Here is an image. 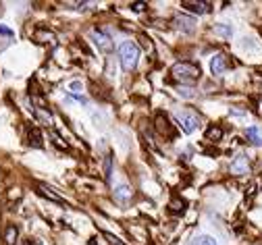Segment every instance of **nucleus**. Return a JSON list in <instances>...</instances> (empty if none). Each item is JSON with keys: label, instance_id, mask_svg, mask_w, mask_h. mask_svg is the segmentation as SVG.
<instances>
[{"label": "nucleus", "instance_id": "obj_12", "mask_svg": "<svg viewBox=\"0 0 262 245\" xmlns=\"http://www.w3.org/2000/svg\"><path fill=\"white\" fill-rule=\"evenodd\" d=\"M221 137H223V129L221 127H210L206 131V139H210V142H221Z\"/></svg>", "mask_w": 262, "mask_h": 245}, {"label": "nucleus", "instance_id": "obj_1", "mask_svg": "<svg viewBox=\"0 0 262 245\" xmlns=\"http://www.w3.org/2000/svg\"><path fill=\"white\" fill-rule=\"evenodd\" d=\"M173 77L181 83H191L200 77V66L198 64H193V62H177L173 66Z\"/></svg>", "mask_w": 262, "mask_h": 245}, {"label": "nucleus", "instance_id": "obj_8", "mask_svg": "<svg viewBox=\"0 0 262 245\" xmlns=\"http://www.w3.org/2000/svg\"><path fill=\"white\" fill-rule=\"evenodd\" d=\"M248 168H250V164H248L246 156H235V160L231 162V172L233 174H244V172H248Z\"/></svg>", "mask_w": 262, "mask_h": 245}, {"label": "nucleus", "instance_id": "obj_14", "mask_svg": "<svg viewBox=\"0 0 262 245\" xmlns=\"http://www.w3.org/2000/svg\"><path fill=\"white\" fill-rule=\"evenodd\" d=\"M40 193H44L46 197H50L52 202H62V197L60 195H56L54 191H50V187H46V185H40Z\"/></svg>", "mask_w": 262, "mask_h": 245}, {"label": "nucleus", "instance_id": "obj_4", "mask_svg": "<svg viewBox=\"0 0 262 245\" xmlns=\"http://www.w3.org/2000/svg\"><path fill=\"white\" fill-rule=\"evenodd\" d=\"M181 7L185 11H191V13H198V15H204L210 11V5L208 3H195V0H185V3H181Z\"/></svg>", "mask_w": 262, "mask_h": 245}, {"label": "nucleus", "instance_id": "obj_15", "mask_svg": "<svg viewBox=\"0 0 262 245\" xmlns=\"http://www.w3.org/2000/svg\"><path fill=\"white\" fill-rule=\"evenodd\" d=\"M212 31H214V33H221L223 38H229V36H231V27H227V25H214Z\"/></svg>", "mask_w": 262, "mask_h": 245}, {"label": "nucleus", "instance_id": "obj_5", "mask_svg": "<svg viewBox=\"0 0 262 245\" xmlns=\"http://www.w3.org/2000/svg\"><path fill=\"white\" fill-rule=\"evenodd\" d=\"M92 38H94V44L100 48V50H111L113 48V42H111V38L108 36H104L102 31H92Z\"/></svg>", "mask_w": 262, "mask_h": 245}, {"label": "nucleus", "instance_id": "obj_13", "mask_svg": "<svg viewBox=\"0 0 262 245\" xmlns=\"http://www.w3.org/2000/svg\"><path fill=\"white\" fill-rule=\"evenodd\" d=\"M17 235H19V231H17V227H9L7 229V235H5V239H7V245H15V241H17Z\"/></svg>", "mask_w": 262, "mask_h": 245}, {"label": "nucleus", "instance_id": "obj_6", "mask_svg": "<svg viewBox=\"0 0 262 245\" xmlns=\"http://www.w3.org/2000/svg\"><path fill=\"white\" fill-rule=\"evenodd\" d=\"M210 71H212L214 75H223V73L227 71V58H225V54H216V56L210 60Z\"/></svg>", "mask_w": 262, "mask_h": 245}, {"label": "nucleus", "instance_id": "obj_10", "mask_svg": "<svg viewBox=\"0 0 262 245\" xmlns=\"http://www.w3.org/2000/svg\"><path fill=\"white\" fill-rule=\"evenodd\" d=\"M115 197H117L119 202H127V199L131 197V189H129L127 185H119V187L115 189Z\"/></svg>", "mask_w": 262, "mask_h": 245}, {"label": "nucleus", "instance_id": "obj_20", "mask_svg": "<svg viewBox=\"0 0 262 245\" xmlns=\"http://www.w3.org/2000/svg\"><path fill=\"white\" fill-rule=\"evenodd\" d=\"M79 87H81V83H77V81H75V83H71V90H69V92H73V94H77V92H81Z\"/></svg>", "mask_w": 262, "mask_h": 245}, {"label": "nucleus", "instance_id": "obj_18", "mask_svg": "<svg viewBox=\"0 0 262 245\" xmlns=\"http://www.w3.org/2000/svg\"><path fill=\"white\" fill-rule=\"evenodd\" d=\"M106 239L111 241V245H123V243H121V241H119L115 235H106Z\"/></svg>", "mask_w": 262, "mask_h": 245}, {"label": "nucleus", "instance_id": "obj_16", "mask_svg": "<svg viewBox=\"0 0 262 245\" xmlns=\"http://www.w3.org/2000/svg\"><path fill=\"white\" fill-rule=\"evenodd\" d=\"M193 245H216V241L212 237H200V239H195Z\"/></svg>", "mask_w": 262, "mask_h": 245}, {"label": "nucleus", "instance_id": "obj_2", "mask_svg": "<svg viewBox=\"0 0 262 245\" xmlns=\"http://www.w3.org/2000/svg\"><path fill=\"white\" fill-rule=\"evenodd\" d=\"M119 58H121V64L125 71H134L140 60V48L134 42H125L119 50Z\"/></svg>", "mask_w": 262, "mask_h": 245}, {"label": "nucleus", "instance_id": "obj_19", "mask_svg": "<svg viewBox=\"0 0 262 245\" xmlns=\"http://www.w3.org/2000/svg\"><path fill=\"white\" fill-rule=\"evenodd\" d=\"M144 7H146L144 3H134V5H131V9H134V11H138V13H140V11H144Z\"/></svg>", "mask_w": 262, "mask_h": 245}, {"label": "nucleus", "instance_id": "obj_17", "mask_svg": "<svg viewBox=\"0 0 262 245\" xmlns=\"http://www.w3.org/2000/svg\"><path fill=\"white\" fill-rule=\"evenodd\" d=\"M183 202H179V199H175L173 204H171V212H183Z\"/></svg>", "mask_w": 262, "mask_h": 245}, {"label": "nucleus", "instance_id": "obj_7", "mask_svg": "<svg viewBox=\"0 0 262 245\" xmlns=\"http://www.w3.org/2000/svg\"><path fill=\"white\" fill-rule=\"evenodd\" d=\"M175 23H177V27H179L181 31H185V33H189V31L195 29V21H193L191 17H187V15H177V17H175Z\"/></svg>", "mask_w": 262, "mask_h": 245}, {"label": "nucleus", "instance_id": "obj_11", "mask_svg": "<svg viewBox=\"0 0 262 245\" xmlns=\"http://www.w3.org/2000/svg\"><path fill=\"white\" fill-rule=\"evenodd\" d=\"M29 144L34 146V148H42V135L38 129H31L29 131Z\"/></svg>", "mask_w": 262, "mask_h": 245}, {"label": "nucleus", "instance_id": "obj_3", "mask_svg": "<svg viewBox=\"0 0 262 245\" xmlns=\"http://www.w3.org/2000/svg\"><path fill=\"white\" fill-rule=\"evenodd\" d=\"M175 119H177V125L181 127V131H185V133H191V131H195L198 129V125H200V119L195 117L193 113H177L175 115Z\"/></svg>", "mask_w": 262, "mask_h": 245}, {"label": "nucleus", "instance_id": "obj_9", "mask_svg": "<svg viewBox=\"0 0 262 245\" xmlns=\"http://www.w3.org/2000/svg\"><path fill=\"white\" fill-rule=\"evenodd\" d=\"M246 137H248L250 144L262 146V127H250V129L246 131Z\"/></svg>", "mask_w": 262, "mask_h": 245}]
</instances>
